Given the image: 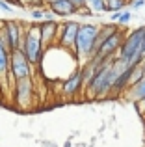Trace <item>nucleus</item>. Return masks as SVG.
<instances>
[{"instance_id": "f257e3e1", "label": "nucleus", "mask_w": 145, "mask_h": 147, "mask_svg": "<svg viewBox=\"0 0 145 147\" xmlns=\"http://www.w3.org/2000/svg\"><path fill=\"white\" fill-rule=\"evenodd\" d=\"M143 36H145V26H138L132 32H127L125 41L121 45L117 58L123 61L125 65H142L143 56H142V43H143Z\"/></svg>"}, {"instance_id": "f03ea898", "label": "nucleus", "mask_w": 145, "mask_h": 147, "mask_svg": "<svg viewBox=\"0 0 145 147\" xmlns=\"http://www.w3.org/2000/svg\"><path fill=\"white\" fill-rule=\"evenodd\" d=\"M21 50L32 65H39L45 56V47L41 43V34H39V22H30L24 24V34H22V45Z\"/></svg>"}, {"instance_id": "7ed1b4c3", "label": "nucleus", "mask_w": 145, "mask_h": 147, "mask_svg": "<svg viewBox=\"0 0 145 147\" xmlns=\"http://www.w3.org/2000/svg\"><path fill=\"white\" fill-rule=\"evenodd\" d=\"M99 34V26L91 22H80L78 36H76V45H75V58L78 63H86L93 56V45Z\"/></svg>"}, {"instance_id": "20e7f679", "label": "nucleus", "mask_w": 145, "mask_h": 147, "mask_svg": "<svg viewBox=\"0 0 145 147\" xmlns=\"http://www.w3.org/2000/svg\"><path fill=\"white\" fill-rule=\"evenodd\" d=\"M13 100L19 110H30L36 100V82L34 78H22L13 82Z\"/></svg>"}, {"instance_id": "39448f33", "label": "nucleus", "mask_w": 145, "mask_h": 147, "mask_svg": "<svg viewBox=\"0 0 145 147\" xmlns=\"http://www.w3.org/2000/svg\"><path fill=\"white\" fill-rule=\"evenodd\" d=\"M34 65L28 61L21 49L9 52V80L17 82L22 78H34Z\"/></svg>"}, {"instance_id": "423d86ee", "label": "nucleus", "mask_w": 145, "mask_h": 147, "mask_svg": "<svg viewBox=\"0 0 145 147\" xmlns=\"http://www.w3.org/2000/svg\"><path fill=\"white\" fill-rule=\"evenodd\" d=\"M80 22L76 21H65L60 22V32H58V47L75 54V45H76V36H78Z\"/></svg>"}, {"instance_id": "0eeeda50", "label": "nucleus", "mask_w": 145, "mask_h": 147, "mask_svg": "<svg viewBox=\"0 0 145 147\" xmlns=\"http://www.w3.org/2000/svg\"><path fill=\"white\" fill-rule=\"evenodd\" d=\"M125 36H127V32H125L123 28H119L113 36H110L108 39L102 43V47L99 49L93 56L101 58V60H110V58L117 56V52H119L121 45H123V41H125Z\"/></svg>"}, {"instance_id": "6e6552de", "label": "nucleus", "mask_w": 145, "mask_h": 147, "mask_svg": "<svg viewBox=\"0 0 145 147\" xmlns=\"http://www.w3.org/2000/svg\"><path fill=\"white\" fill-rule=\"evenodd\" d=\"M84 91V78H82V71L80 67L76 71H72L62 84V95L63 99L71 100V99H76L80 93Z\"/></svg>"}, {"instance_id": "1a4fd4ad", "label": "nucleus", "mask_w": 145, "mask_h": 147, "mask_svg": "<svg viewBox=\"0 0 145 147\" xmlns=\"http://www.w3.org/2000/svg\"><path fill=\"white\" fill-rule=\"evenodd\" d=\"M58 32H60V22L56 21H43L39 22V34H41V43L45 50L58 45Z\"/></svg>"}, {"instance_id": "9d476101", "label": "nucleus", "mask_w": 145, "mask_h": 147, "mask_svg": "<svg viewBox=\"0 0 145 147\" xmlns=\"http://www.w3.org/2000/svg\"><path fill=\"white\" fill-rule=\"evenodd\" d=\"M47 7L56 17H71V15H76V9H78L69 0H50L47 4Z\"/></svg>"}, {"instance_id": "9b49d317", "label": "nucleus", "mask_w": 145, "mask_h": 147, "mask_svg": "<svg viewBox=\"0 0 145 147\" xmlns=\"http://www.w3.org/2000/svg\"><path fill=\"white\" fill-rule=\"evenodd\" d=\"M7 84H11V80H9V50L4 47V43L0 41V86H2V90H7Z\"/></svg>"}, {"instance_id": "f8f14e48", "label": "nucleus", "mask_w": 145, "mask_h": 147, "mask_svg": "<svg viewBox=\"0 0 145 147\" xmlns=\"http://www.w3.org/2000/svg\"><path fill=\"white\" fill-rule=\"evenodd\" d=\"M125 97L128 100H132V102H145V78L140 80L138 84H134V86H130L127 90V93H125Z\"/></svg>"}, {"instance_id": "ddd939ff", "label": "nucleus", "mask_w": 145, "mask_h": 147, "mask_svg": "<svg viewBox=\"0 0 145 147\" xmlns=\"http://www.w3.org/2000/svg\"><path fill=\"white\" fill-rule=\"evenodd\" d=\"M106 2V11L108 13H115V11H123L128 6V0H104Z\"/></svg>"}, {"instance_id": "4468645a", "label": "nucleus", "mask_w": 145, "mask_h": 147, "mask_svg": "<svg viewBox=\"0 0 145 147\" xmlns=\"http://www.w3.org/2000/svg\"><path fill=\"white\" fill-rule=\"evenodd\" d=\"M87 7H89L95 15L97 13H104L106 11V2L104 0H87Z\"/></svg>"}, {"instance_id": "2eb2a0df", "label": "nucleus", "mask_w": 145, "mask_h": 147, "mask_svg": "<svg viewBox=\"0 0 145 147\" xmlns=\"http://www.w3.org/2000/svg\"><path fill=\"white\" fill-rule=\"evenodd\" d=\"M130 19H132V9H123L119 13L117 24H119V26H125V24H128V22H130Z\"/></svg>"}, {"instance_id": "dca6fc26", "label": "nucleus", "mask_w": 145, "mask_h": 147, "mask_svg": "<svg viewBox=\"0 0 145 147\" xmlns=\"http://www.w3.org/2000/svg\"><path fill=\"white\" fill-rule=\"evenodd\" d=\"M76 15H80V17H93V11L89 9V7H87V4L86 6H82V7H78V9H76Z\"/></svg>"}, {"instance_id": "f3484780", "label": "nucleus", "mask_w": 145, "mask_h": 147, "mask_svg": "<svg viewBox=\"0 0 145 147\" xmlns=\"http://www.w3.org/2000/svg\"><path fill=\"white\" fill-rule=\"evenodd\" d=\"M128 6H130V9H140V7L145 6V0H128Z\"/></svg>"}, {"instance_id": "a211bd4d", "label": "nucleus", "mask_w": 145, "mask_h": 147, "mask_svg": "<svg viewBox=\"0 0 145 147\" xmlns=\"http://www.w3.org/2000/svg\"><path fill=\"white\" fill-rule=\"evenodd\" d=\"M0 9H4V11H13V6H9L7 2H4V0H0Z\"/></svg>"}, {"instance_id": "6ab92c4d", "label": "nucleus", "mask_w": 145, "mask_h": 147, "mask_svg": "<svg viewBox=\"0 0 145 147\" xmlns=\"http://www.w3.org/2000/svg\"><path fill=\"white\" fill-rule=\"evenodd\" d=\"M69 2H72L76 7H82V6H86V4H87V0H69Z\"/></svg>"}, {"instance_id": "aec40b11", "label": "nucleus", "mask_w": 145, "mask_h": 147, "mask_svg": "<svg viewBox=\"0 0 145 147\" xmlns=\"http://www.w3.org/2000/svg\"><path fill=\"white\" fill-rule=\"evenodd\" d=\"M142 56H145V36H143V43H142Z\"/></svg>"}, {"instance_id": "412c9836", "label": "nucleus", "mask_w": 145, "mask_h": 147, "mask_svg": "<svg viewBox=\"0 0 145 147\" xmlns=\"http://www.w3.org/2000/svg\"><path fill=\"white\" fill-rule=\"evenodd\" d=\"M63 147H71V138H69V140L65 142V145H63Z\"/></svg>"}, {"instance_id": "4be33fe9", "label": "nucleus", "mask_w": 145, "mask_h": 147, "mask_svg": "<svg viewBox=\"0 0 145 147\" xmlns=\"http://www.w3.org/2000/svg\"><path fill=\"white\" fill-rule=\"evenodd\" d=\"M21 2H22V4H24V6H26V4H30V2H32V0H21Z\"/></svg>"}, {"instance_id": "5701e85b", "label": "nucleus", "mask_w": 145, "mask_h": 147, "mask_svg": "<svg viewBox=\"0 0 145 147\" xmlns=\"http://www.w3.org/2000/svg\"><path fill=\"white\" fill-rule=\"evenodd\" d=\"M142 65H143V69H145V56H143V61H142Z\"/></svg>"}, {"instance_id": "b1692460", "label": "nucleus", "mask_w": 145, "mask_h": 147, "mask_svg": "<svg viewBox=\"0 0 145 147\" xmlns=\"http://www.w3.org/2000/svg\"><path fill=\"white\" fill-rule=\"evenodd\" d=\"M45 2H47V4H48V2H50V0H45Z\"/></svg>"}]
</instances>
